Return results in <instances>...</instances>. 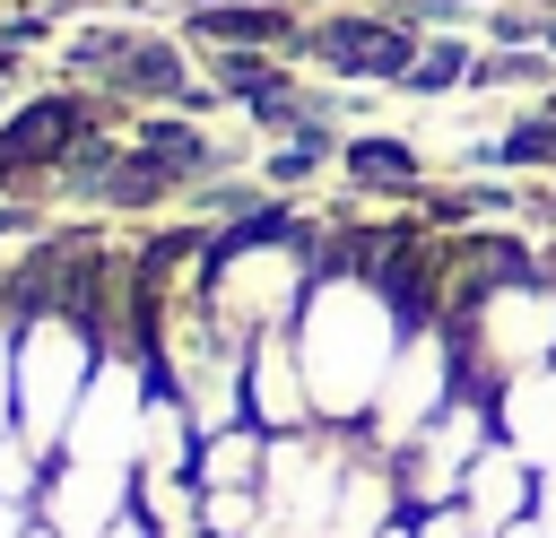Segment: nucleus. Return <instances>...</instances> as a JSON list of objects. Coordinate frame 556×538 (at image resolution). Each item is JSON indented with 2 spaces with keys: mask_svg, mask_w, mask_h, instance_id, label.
I'll return each instance as SVG.
<instances>
[{
  "mask_svg": "<svg viewBox=\"0 0 556 538\" xmlns=\"http://www.w3.org/2000/svg\"><path fill=\"white\" fill-rule=\"evenodd\" d=\"M400 330H408V304L391 295V278L339 243H321V278L295 312V356H304V382H313V417L321 425H365L391 356H400Z\"/></svg>",
  "mask_w": 556,
  "mask_h": 538,
  "instance_id": "nucleus-1",
  "label": "nucleus"
},
{
  "mask_svg": "<svg viewBox=\"0 0 556 538\" xmlns=\"http://www.w3.org/2000/svg\"><path fill=\"white\" fill-rule=\"evenodd\" d=\"M443 330H452V347H460V382L495 399L513 373L556 364V278H547L539 260L513 269V278H486V286H469V295L443 312Z\"/></svg>",
  "mask_w": 556,
  "mask_h": 538,
  "instance_id": "nucleus-2",
  "label": "nucleus"
},
{
  "mask_svg": "<svg viewBox=\"0 0 556 538\" xmlns=\"http://www.w3.org/2000/svg\"><path fill=\"white\" fill-rule=\"evenodd\" d=\"M452 390H460V347H452V330L443 321H408L400 330V356H391V373H382V390H374V408H365V443L391 460L400 443H417L443 408H452Z\"/></svg>",
  "mask_w": 556,
  "mask_h": 538,
  "instance_id": "nucleus-3",
  "label": "nucleus"
},
{
  "mask_svg": "<svg viewBox=\"0 0 556 538\" xmlns=\"http://www.w3.org/2000/svg\"><path fill=\"white\" fill-rule=\"evenodd\" d=\"M356 434L348 425H304V434H269V469H261V512L287 538H330V503L348 477Z\"/></svg>",
  "mask_w": 556,
  "mask_h": 538,
  "instance_id": "nucleus-4",
  "label": "nucleus"
},
{
  "mask_svg": "<svg viewBox=\"0 0 556 538\" xmlns=\"http://www.w3.org/2000/svg\"><path fill=\"white\" fill-rule=\"evenodd\" d=\"M148 399H156L148 356H139V347H104L96 373H87V390H78V408H70V434H61L52 460H113V469H130Z\"/></svg>",
  "mask_w": 556,
  "mask_h": 538,
  "instance_id": "nucleus-5",
  "label": "nucleus"
},
{
  "mask_svg": "<svg viewBox=\"0 0 556 538\" xmlns=\"http://www.w3.org/2000/svg\"><path fill=\"white\" fill-rule=\"evenodd\" d=\"M495 443V399L486 390H452V408L417 434V443H400L391 451V469H400V503L408 512H434V503H452L460 495V477H469V460Z\"/></svg>",
  "mask_w": 556,
  "mask_h": 538,
  "instance_id": "nucleus-6",
  "label": "nucleus"
},
{
  "mask_svg": "<svg viewBox=\"0 0 556 538\" xmlns=\"http://www.w3.org/2000/svg\"><path fill=\"white\" fill-rule=\"evenodd\" d=\"M52 538H104L122 512H139V477L113 460H43L35 503H26Z\"/></svg>",
  "mask_w": 556,
  "mask_h": 538,
  "instance_id": "nucleus-7",
  "label": "nucleus"
},
{
  "mask_svg": "<svg viewBox=\"0 0 556 538\" xmlns=\"http://www.w3.org/2000/svg\"><path fill=\"white\" fill-rule=\"evenodd\" d=\"M70 69L104 78L113 95H191V61L174 35H130V26H104V35H78L70 43Z\"/></svg>",
  "mask_w": 556,
  "mask_h": 538,
  "instance_id": "nucleus-8",
  "label": "nucleus"
},
{
  "mask_svg": "<svg viewBox=\"0 0 556 538\" xmlns=\"http://www.w3.org/2000/svg\"><path fill=\"white\" fill-rule=\"evenodd\" d=\"M304 52H313L321 69H339V78H382V87H400L408 61L426 52V35H417L408 17H321V26H304Z\"/></svg>",
  "mask_w": 556,
  "mask_h": 538,
  "instance_id": "nucleus-9",
  "label": "nucleus"
},
{
  "mask_svg": "<svg viewBox=\"0 0 556 538\" xmlns=\"http://www.w3.org/2000/svg\"><path fill=\"white\" fill-rule=\"evenodd\" d=\"M243 425H261V434H304V425H321V417H313L304 356H295V330H261V338L243 347Z\"/></svg>",
  "mask_w": 556,
  "mask_h": 538,
  "instance_id": "nucleus-10",
  "label": "nucleus"
},
{
  "mask_svg": "<svg viewBox=\"0 0 556 538\" xmlns=\"http://www.w3.org/2000/svg\"><path fill=\"white\" fill-rule=\"evenodd\" d=\"M530 495H539V469L513 451V443H486L478 460H469V477H460V521L478 529V538H504L513 521H530Z\"/></svg>",
  "mask_w": 556,
  "mask_h": 538,
  "instance_id": "nucleus-11",
  "label": "nucleus"
},
{
  "mask_svg": "<svg viewBox=\"0 0 556 538\" xmlns=\"http://www.w3.org/2000/svg\"><path fill=\"white\" fill-rule=\"evenodd\" d=\"M391 521H408V503H400V469L356 434L348 477H339V503H330V538H382Z\"/></svg>",
  "mask_w": 556,
  "mask_h": 538,
  "instance_id": "nucleus-12",
  "label": "nucleus"
},
{
  "mask_svg": "<svg viewBox=\"0 0 556 538\" xmlns=\"http://www.w3.org/2000/svg\"><path fill=\"white\" fill-rule=\"evenodd\" d=\"M495 443H513L530 469H556V364L513 373L495 390Z\"/></svg>",
  "mask_w": 556,
  "mask_h": 538,
  "instance_id": "nucleus-13",
  "label": "nucleus"
},
{
  "mask_svg": "<svg viewBox=\"0 0 556 538\" xmlns=\"http://www.w3.org/2000/svg\"><path fill=\"white\" fill-rule=\"evenodd\" d=\"M191 35L217 52H304V26L278 0H208L191 9Z\"/></svg>",
  "mask_w": 556,
  "mask_h": 538,
  "instance_id": "nucleus-14",
  "label": "nucleus"
},
{
  "mask_svg": "<svg viewBox=\"0 0 556 538\" xmlns=\"http://www.w3.org/2000/svg\"><path fill=\"white\" fill-rule=\"evenodd\" d=\"M191 469H200V425H191V408H182L174 390H156L148 417H139L130 477H191Z\"/></svg>",
  "mask_w": 556,
  "mask_h": 538,
  "instance_id": "nucleus-15",
  "label": "nucleus"
},
{
  "mask_svg": "<svg viewBox=\"0 0 556 538\" xmlns=\"http://www.w3.org/2000/svg\"><path fill=\"white\" fill-rule=\"evenodd\" d=\"M339 174L356 182V191H426V156L408 148V139H382V130H356V139H339Z\"/></svg>",
  "mask_w": 556,
  "mask_h": 538,
  "instance_id": "nucleus-16",
  "label": "nucleus"
},
{
  "mask_svg": "<svg viewBox=\"0 0 556 538\" xmlns=\"http://www.w3.org/2000/svg\"><path fill=\"white\" fill-rule=\"evenodd\" d=\"M261 469H269V434L261 425H217V434H200V486H252L261 495Z\"/></svg>",
  "mask_w": 556,
  "mask_h": 538,
  "instance_id": "nucleus-17",
  "label": "nucleus"
},
{
  "mask_svg": "<svg viewBox=\"0 0 556 538\" xmlns=\"http://www.w3.org/2000/svg\"><path fill=\"white\" fill-rule=\"evenodd\" d=\"M469 69H478V52L452 35V43H426V52L408 61V78H400V87H408V95H443V87H469Z\"/></svg>",
  "mask_w": 556,
  "mask_h": 538,
  "instance_id": "nucleus-18",
  "label": "nucleus"
},
{
  "mask_svg": "<svg viewBox=\"0 0 556 538\" xmlns=\"http://www.w3.org/2000/svg\"><path fill=\"white\" fill-rule=\"evenodd\" d=\"M252 521H261L252 486H200V529L208 538H252Z\"/></svg>",
  "mask_w": 556,
  "mask_h": 538,
  "instance_id": "nucleus-19",
  "label": "nucleus"
},
{
  "mask_svg": "<svg viewBox=\"0 0 556 538\" xmlns=\"http://www.w3.org/2000/svg\"><path fill=\"white\" fill-rule=\"evenodd\" d=\"M17 434V295L0 286V443Z\"/></svg>",
  "mask_w": 556,
  "mask_h": 538,
  "instance_id": "nucleus-20",
  "label": "nucleus"
},
{
  "mask_svg": "<svg viewBox=\"0 0 556 538\" xmlns=\"http://www.w3.org/2000/svg\"><path fill=\"white\" fill-rule=\"evenodd\" d=\"M408 529H417V538H478V529L460 521V503H434V512H408Z\"/></svg>",
  "mask_w": 556,
  "mask_h": 538,
  "instance_id": "nucleus-21",
  "label": "nucleus"
},
{
  "mask_svg": "<svg viewBox=\"0 0 556 538\" xmlns=\"http://www.w3.org/2000/svg\"><path fill=\"white\" fill-rule=\"evenodd\" d=\"M530 529L556 538V469H539V495H530Z\"/></svg>",
  "mask_w": 556,
  "mask_h": 538,
  "instance_id": "nucleus-22",
  "label": "nucleus"
},
{
  "mask_svg": "<svg viewBox=\"0 0 556 538\" xmlns=\"http://www.w3.org/2000/svg\"><path fill=\"white\" fill-rule=\"evenodd\" d=\"M104 538H156V529H148V521H139V512H122V521H113V529H104Z\"/></svg>",
  "mask_w": 556,
  "mask_h": 538,
  "instance_id": "nucleus-23",
  "label": "nucleus"
},
{
  "mask_svg": "<svg viewBox=\"0 0 556 538\" xmlns=\"http://www.w3.org/2000/svg\"><path fill=\"white\" fill-rule=\"evenodd\" d=\"M504 538H539V529H530V521H513V529H504Z\"/></svg>",
  "mask_w": 556,
  "mask_h": 538,
  "instance_id": "nucleus-24",
  "label": "nucleus"
},
{
  "mask_svg": "<svg viewBox=\"0 0 556 538\" xmlns=\"http://www.w3.org/2000/svg\"><path fill=\"white\" fill-rule=\"evenodd\" d=\"M382 538H417V529H408V521H391V529H382Z\"/></svg>",
  "mask_w": 556,
  "mask_h": 538,
  "instance_id": "nucleus-25",
  "label": "nucleus"
},
{
  "mask_svg": "<svg viewBox=\"0 0 556 538\" xmlns=\"http://www.w3.org/2000/svg\"><path fill=\"white\" fill-rule=\"evenodd\" d=\"M547 52H556V17H547Z\"/></svg>",
  "mask_w": 556,
  "mask_h": 538,
  "instance_id": "nucleus-26",
  "label": "nucleus"
}]
</instances>
